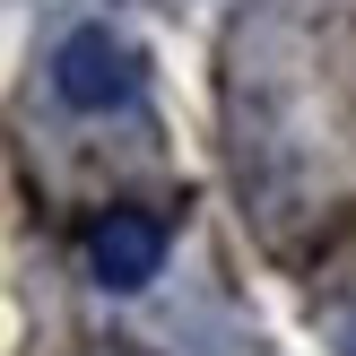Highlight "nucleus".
<instances>
[{"instance_id":"obj_1","label":"nucleus","mask_w":356,"mask_h":356,"mask_svg":"<svg viewBox=\"0 0 356 356\" xmlns=\"http://www.w3.org/2000/svg\"><path fill=\"white\" fill-rule=\"evenodd\" d=\"M44 79H52V96H61L70 113H131L139 87H148V52H139L131 35H113L104 17H87V26H70L61 44H52Z\"/></svg>"},{"instance_id":"obj_2","label":"nucleus","mask_w":356,"mask_h":356,"mask_svg":"<svg viewBox=\"0 0 356 356\" xmlns=\"http://www.w3.org/2000/svg\"><path fill=\"white\" fill-rule=\"evenodd\" d=\"M79 252H87V278H96L104 296H139L165 270V218H148V209H104V218H87Z\"/></svg>"}]
</instances>
